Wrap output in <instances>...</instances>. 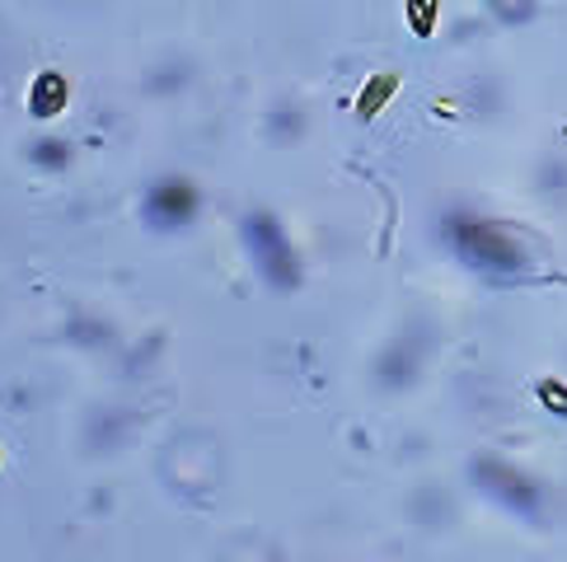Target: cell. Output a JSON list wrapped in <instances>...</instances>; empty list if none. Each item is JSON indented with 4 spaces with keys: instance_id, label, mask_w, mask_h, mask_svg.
<instances>
[{
    "instance_id": "1",
    "label": "cell",
    "mask_w": 567,
    "mask_h": 562,
    "mask_svg": "<svg viewBox=\"0 0 567 562\" xmlns=\"http://www.w3.org/2000/svg\"><path fill=\"white\" fill-rule=\"evenodd\" d=\"M493 492H497L502 501H512L516 511H535V507H539V492L525 483V478H516L512 469H497V488H493Z\"/></svg>"
}]
</instances>
